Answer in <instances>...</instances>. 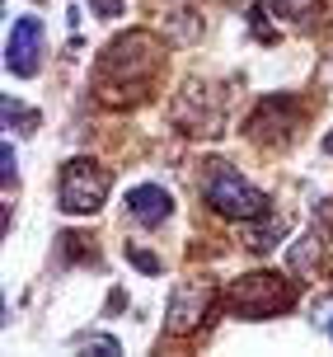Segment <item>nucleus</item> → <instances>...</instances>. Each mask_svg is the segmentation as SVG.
<instances>
[{"label":"nucleus","instance_id":"1","mask_svg":"<svg viewBox=\"0 0 333 357\" xmlns=\"http://www.w3.org/2000/svg\"><path fill=\"white\" fill-rule=\"evenodd\" d=\"M160 71V43L150 33H141V29H132V33L113 38L104 47V56H99V99H108V104H118V89H132V94H146V80Z\"/></svg>","mask_w":333,"mask_h":357},{"label":"nucleus","instance_id":"2","mask_svg":"<svg viewBox=\"0 0 333 357\" xmlns=\"http://www.w3.org/2000/svg\"><path fill=\"white\" fill-rule=\"evenodd\" d=\"M226 305L240 320H268V315H281V310L296 305V287H291L286 273H272V268L245 273L226 287Z\"/></svg>","mask_w":333,"mask_h":357},{"label":"nucleus","instance_id":"3","mask_svg":"<svg viewBox=\"0 0 333 357\" xmlns=\"http://www.w3.org/2000/svg\"><path fill=\"white\" fill-rule=\"evenodd\" d=\"M56 197H61V212L94 216L108 202V174L99 169V160H66L56 178Z\"/></svg>","mask_w":333,"mask_h":357},{"label":"nucleus","instance_id":"4","mask_svg":"<svg viewBox=\"0 0 333 357\" xmlns=\"http://www.w3.org/2000/svg\"><path fill=\"white\" fill-rule=\"evenodd\" d=\"M207 207L216 216H230V221H254V216L268 212V197L249 183L245 174L235 169H216L207 178Z\"/></svg>","mask_w":333,"mask_h":357},{"label":"nucleus","instance_id":"5","mask_svg":"<svg viewBox=\"0 0 333 357\" xmlns=\"http://www.w3.org/2000/svg\"><path fill=\"white\" fill-rule=\"evenodd\" d=\"M174 123L193 137H216L221 132V94L202 80H188L174 99Z\"/></svg>","mask_w":333,"mask_h":357},{"label":"nucleus","instance_id":"6","mask_svg":"<svg viewBox=\"0 0 333 357\" xmlns=\"http://www.w3.org/2000/svg\"><path fill=\"white\" fill-rule=\"evenodd\" d=\"M296 127H300V99L277 94V99L258 104V113L249 118V142H258V146H286L291 137H296Z\"/></svg>","mask_w":333,"mask_h":357},{"label":"nucleus","instance_id":"7","mask_svg":"<svg viewBox=\"0 0 333 357\" xmlns=\"http://www.w3.org/2000/svg\"><path fill=\"white\" fill-rule=\"evenodd\" d=\"M42 43H47L42 19L19 15L15 29H10V43H5V66L15 75H38V66H42Z\"/></svg>","mask_w":333,"mask_h":357},{"label":"nucleus","instance_id":"8","mask_svg":"<svg viewBox=\"0 0 333 357\" xmlns=\"http://www.w3.org/2000/svg\"><path fill=\"white\" fill-rule=\"evenodd\" d=\"M211 296H216V287L202 282V278H197V282H183L174 291V301H169V320H164V329H169L174 339L178 334H193L197 324L211 315Z\"/></svg>","mask_w":333,"mask_h":357},{"label":"nucleus","instance_id":"9","mask_svg":"<svg viewBox=\"0 0 333 357\" xmlns=\"http://www.w3.org/2000/svg\"><path fill=\"white\" fill-rule=\"evenodd\" d=\"M127 216H132L137 226H146V231H155V226H164V221L174 216V197L164 193L160 183H137V188L127 193Z\"/></svg>","mask_w":333,"mask_h":357},{"label":"nucleus","instance_id":"10","mask_svg":"<svg viewBox=\"0 0 333 357\" xmlns=\"http://www.w3.org/2000/svg\"><path fill=\"white\" fill-rule=\"evenodd\" d=\"M319 259H324V240H319V235H305L296 250H291V268H296V273H305V278H310V273H319Z\"/></svg>","mask_w":333,"mask_h":357},{"label":"nucleus","instance_id":"11","mask_svg":"<svg viewBox=\"0 0 333 357\" xmlns=\"http://www.w3.org/2000/svg\"><path fill=\"white\" fill-rule=\"evenodd\" d=\"M281 235H286V216H272L268 226H254V231H245V245L254 254H263V250H272Z\"/></svg>","mask_w":333,"mask_h":357},{"label":"nucleus","instance_id":"12","mask_svg":"<svg viewBox=\"0 0 333 357\" xmlns=\"http://www.w3.org/2000/svg\"><path fill=\"white\" fill-rule=\"evenodd\" d=\"M5 123L15 127V132H33V127H38V113H33V108H24L19 99H5Z\"/></svg>","mask_w":333,"mask_h":357},{"label":"nucleus","instance_id":"13","mask_svg":"<svg viewBox=\"0 0 333 357\" xmlns=\"http://www.w3.org/2000/svg\"><path fill=\"white\" fill-rule=\"evenodd\" d=\"M75 348H89V353H123V343L108 339V334H75Z\"/></svg>","mask_w":333,"mask_h":357},{"label":"nucleus","instance_id":"14","mask_svg":"<svg viewBox=\"0 0 333 357\" xmlns=\"http://www.w3.org/2000/svg\"><path fill=\"white\" fill-rule=\"evenodd\" d=\"M315 329L333 339V296H324V301L315 305Z\"/></svg>","mask_w":333,"mask_h":357},{"label":"nucleus","instance_id":"15","mask_svg":"<svg viewBox=\"0 0 333 357\" xmlns=\"http://www.w3.org/2000/svg\"><path fill=\"white\" fill-rule=\"evenodd\" d=\"M0 169L5 178H15V146H0Z\"/></svg>","mask_w":333,"mask_h":357},{"label":"nucleus","instance_id":"16","mask_svg":"<svg viewBox=\"0 0 333 357\" xmlns=\"http://www.w3.org/2000/svg\"><path fill=\"white\" fill-rule=\"evenodd\" d=\"M132 264H137V268H146V273H155V268H160V259H150L146 250H132Z\"/></svg>","mask_w":333,"mask_h":357},{"label":"nucleus","instance_id":"17","mask_svg":"<svg viewBox=\"0 0 333 357\" xmlns=\"http://www.w3.org/2000/svg\"><path fill=\"white\" fill-rule=\"evenodd\" d=\"M94 10H99V15H118V10H123V0H94Z\"/></svg>","mask_w":333,"mask_h":357}]
</instances>
